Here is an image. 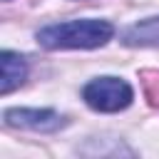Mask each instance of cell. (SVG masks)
<instances>
[{"label": "cell", "instance_id": "cell-5", "mask_svg": "<svg viewBox=\"0 0 159 159\" xmlns=\"http://www.w3.org/2000/svg\"><path fill=\"white\" fill-rule=\"evenodd\" d=\"M122 42L129 47H154L159 45V17L142 20L122 32Z\"/></svg>", "mask_w": 159, "mask_h": 159}, {"label": "cell", "instance_id": "cell-1", "mask_svg": "<svg viewBox=\"0 0 159 159\" xmlns=\"http://www.w3.org/2000/svg\"><path fill=\"white\" fill-rule=\"evenodd\" d=\"M114 35L112 22L107 20H70L37 30V42L47 50H92L109 42Z\"/></svg>", "mask_w": 159, "mask_h": 159}, {"label": "cell", "instance_id": "cell-6", "mask_svg": "<svg viewBox=\"0 0 159 159\" xmlns=\"http://www.w3.org/2000/svg\"><path fill=\"white\" fill-rule=\"evenodd\" d=\"M142 92L152 107H159V70H142L139 72Z\"/></svg>", "mask_w": 159, "mask_h": 159}, {"label": "cell", "instance_id": "cell-3", "mask_svg": "<svg viewBox=\"0 0 159 159\" xmlns=\"http://www.w3.org/2000/svg\"><path fill=\"white\" fill-rule=\"evenodd\" d=\"M5 124L7 127H20V129H32V132H57L67 124L62 114L55 109H7L5 112Z\"/></svg>", "mask_w": 159, "mask_h": 159}, {"label": "cell", "instance_id": "cell-4", "mask_svg": "<svg viewBox=\"0 0 159 159\" xmlns=\"http://www.w3.org/2000/svg\"><path fill=\"white\" fill-rule=\"evenodd\" d=\"M2 60V82H0V92L2 94H10L15 87H20L27 77V60L17 52H10L5 50L0 55Z\"/></svg>", "mask_w": 159, "mask_h": 159}, {"label": "cell", "instance_id": "cell-2", "mask_svg": "<svg viewBox=\"0 0 159 159\" xmlns=\"http://www.w3.org/2000/svg\"><path fill=\"white\" fill-rule=\"evenodd\" d=\"M132 87L129 82L119 77H94L92 82L84 84L82 99L94 109V112H119L132 104Z\"/></svg>", "mask_w": 159, "mask_h": 159}]
</instances>
